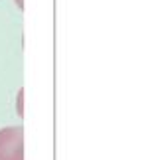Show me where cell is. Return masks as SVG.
Here are the masks:
<instances>
[{"label": "cell", "mask_w": 158, "mask_h": 160, "mask_svg": "<svg viewBox=\"0 0 158 160\" xmlns=\"http://www.w3.org/2000/svg\"><path fill=\"white\" fill-rule=\"evenodd\" d=\"M0 160H22V128L10 127L0 131Z\"/></svg>", "instance_id": "cell-1"}]
</instances>
